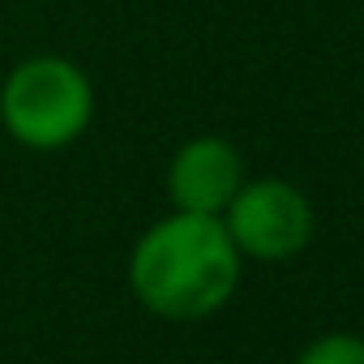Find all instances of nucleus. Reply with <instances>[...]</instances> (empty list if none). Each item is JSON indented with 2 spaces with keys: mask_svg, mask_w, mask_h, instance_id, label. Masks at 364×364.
Segmentation results:
<instances>
[{
  "mask_svg": "<svg viewBox=\"0 0 364 364\" xmlns=\"http://www.w3.org/2000/svg\"><path fill=\"white\" fill-rule=\"evenodd\" d=\"M240 266L245 257L223 219L171 210L133 245L129 287L163 321H202L236 296Z\"/></svg>",
  "mask_w": 364,
  "mask_h": 364,
  "instance_id": "obj_1",
  "label": "nucleus"
},
{
  "mask_svg": "<svg viewBox=\"0 0 364 364\" xmlns=\"http://www.w3.org/2000/svg\"><path fill=\"white\" fill-rule=\"evenodd\" d=\"M219 219L232 245L240 249V257H253V262H287L304 253L317 228L313 202L304 198V189H296L291 180H279V176L245 180Z\"/></svg>",
  "mask_w": 364,
  "mask_h": 364,
  "instance_id": "obj_3",
  "label": "nucleus"
},
{
  "mask_svg": "<svg viewBox=\"0 0 364 364\" xmlns=\"http://www.w3.org/2000/svg\"><path fill=\"white\" fill-rule=\"evenodd\" d=\"M296 364H364V338L360 334H347V330H330L321 338H313Z\"/></svg>",
  "mask_w": 364,
  "mask_h": 364,
  "instance_id": "obj_5",
  "label": "nucleus"
},
{
  "mask_svg": "<svg viewBox=\"0 0 364 364\" xmlns=\"http://www.w3.org/2000/svg\"><path fill=\"white\" fill-rule=\"evenodd\" d=\"M245 180V159L228 137H189L167 163V198L185 215L219 219Z\"/></svg>",
  "mask_w": 364,
  "mask_h": 364,
  "instance_id": "obj_4",
  "label": "nucleus"
},
{
  "mask_svg": "<svg viewBox=\"0 0 364 364\" xmlns=\"http://www.w3.org/2000/svg\"><path fill=\"white\" fill-rule=\"evenodd\" d=\"M95 116L90 77L65 56H31L0 86V124L26 150L73 146Z\"/></svg>",
  "mask_w": 364,
  "mask_h": 364,
  "instance_id": "obj_2",
  "label": "nucleus"
}]
</instances>
